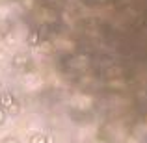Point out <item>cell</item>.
<instances>
[{"label":"cell","instance_id":"4","mask_svg":"<svg viewBox=\"0 0 147 143\" xmlns=\"http://www.w3.org/2000/svg\"><path fill=\"white\" fill-rule=\"evenodd\" d=\"M28 43H30V45H37V43H39V37H37V34H30Z\"/></svg>","mask_w":147,"mask_h":143},{"label":"cell","instance_id":"5","mask_svg":"<svg viewBox=\"0 0 147 143\" xmlns=\"http://www.w3.org/2000/svg\"><path fill=\"white\" fill-rule=\"evenodd\" d=\"M4 119H6V111H4L2 108H0V125L4 123Z\"/></svg>","mask_w":147,"mask_h":143},{"label":"cell","instance_id":"1","mask_svg":"<svg viewBox=\"0 0 147 143\" xmlns=\"http://www.w3.org/2000/svg\"><path fill=\"white\" fill-rule=\"evenodd\" d=\"M28 143H50V140L47 136H43V134H34Z\"/></svg>","mask_w":147,"mask_h":143},{"label":"cell","instance_id":"3","mask_svg":"<svg viewBox=\"0 0 147 143\" xmlns=\"http://www.w3.org/2000/svg\"><path fill=\"white\" fill-rule=\"evenodd\" d=\"M7 113H11V115H17V113H19V104H17V102H13L9 108H7Z\"/></svg>","mask_w":147,"mask_h":143},{"label":"cell","instance_id":"6","mask_svg":"<svg viewBox=\"0 0 147 143\" xmlns=\"http://www.w3.org/2000/svg\"><path fill=\"white\" fill-rule=\"evenodd\" d=\"M2 143H19L17 140H15V138H9V140H4Z\"/></svg>","mask_w":147,"mask_h":143},{"label":"cell","instance_id":"2","mask_svg":"<svg viewBox=\"0 0 147 143\" xmlns=\"http://www.w3.org/2000/svg\"><path fill=\"white\" fill-rule=\"evenodd\" d=\"M0 102H2V106H4V108H9L11 104L15 102V100H13V97H11L9 93H4V95H2V99H0Z\"/></svg>","mask_w":147,"mask_h":143}]
</instances>
